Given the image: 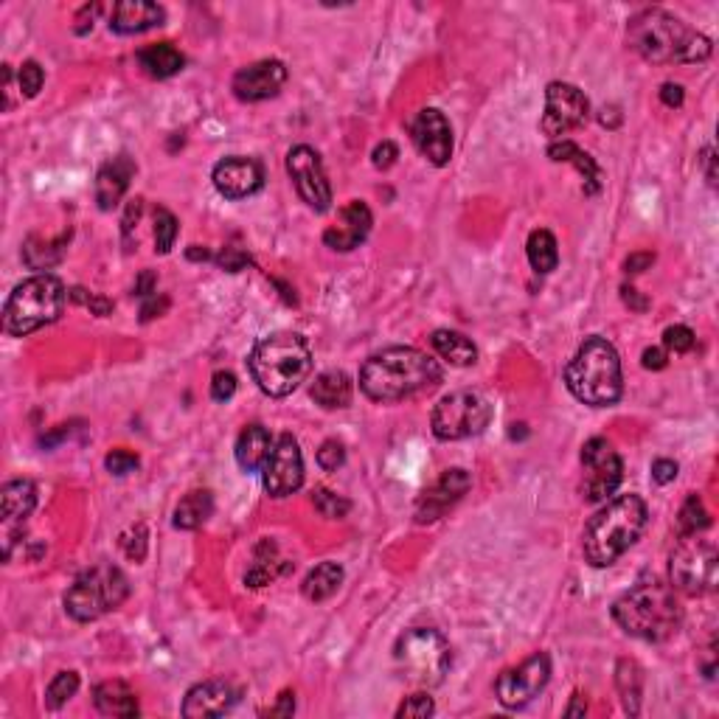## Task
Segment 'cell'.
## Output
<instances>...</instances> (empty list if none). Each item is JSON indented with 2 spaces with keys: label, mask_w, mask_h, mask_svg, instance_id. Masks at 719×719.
I'll return each instance as SVG.
<instances>
[{
  "label": "cell",
  "mask_w": 719,
  "mask_h": 719,
  "mask_svg": "<svg viewBox=\"0 0 719 719\" xmlns=\"http://www.w3.org/2000/svg\"><path fill=\"white\" fill-rule=\"evenodd\" d=\"M441 382L439 360L411 346H391L371 354L360 368V388L374 402H399V399L425 394Z\"/></svg>",
  "instance_id": "obj_1"
},
{
  "label": "cell",
  "mask_w": 719,
  "mask_h": 719,
  "mask_svg": "<svg viewBox=\"0 0 719 719\" xmlns=\"http://www.w3.org/2000/svg\"><path fill=\"white\" fill-rule=\"evenodd\" d=\"M627 43L635 54L655 65H697L711 57V40L663 9H644L630 17Z\"/></svg>",
  "instance_id": "obj_2"
},
{
  "label": "cell",
  "mask_w": 719,
  "mask_h": 719,
  "mask_svg": "<svg viewBox=\"0 0 719 719\" xmlns=\"http://www.w3.org/2000/svg\"><path fill=\"white\" fill-rule=\"evenodd\" d=\"M613 618L621 630L641 638L649 644H658L672 638L680 627V602H677V590L666 585L663 579H644L635 587H630L616 604H613Z\"/></svg>",
  "instance_id": "obj_3"
},
{
  "label": "cell",
  "mask_w": 719,
  "mask_h": 719,
  "mask_svg": "<svg viewBox=\"0 0 719 719\" xmlns=\"http://www.w3.org/2000/svg\"><path fill=\"white\" fill-rule=\"evenodd\" d=\"M646 503L638 495H618L607 500L599 512L590 517L585 529V548L587 562L593 568H610L621 554H627L632 545L641 540L646 529Z\"/></svg>",
  "instance_id": "obj_4"
},
{
  "label": "cell",
  "mask_w": 719,
  "mask_h": 719,
  "mask_svg": "<svg viewBox=\"0 0 719 719\" xmlns=\"http://www.w3.org/2000/svg\"><path fill=\"white\" fill-rule=\"evenodd\" d=\"M312 371L309 343L298 332H276L250 352V374L267 397H290Z\"/></svg>",
  "instance_id": "obj_5"
},
{
  "label": "cell",
  "mask_w": 719,
  "mask_h": 719,
  "mask_svg": "<svg viewBox=\"0 0 719 719\" xmlns=\"http://www.w3.org/2000/svg\"><path fill=\"white\" fill-rule=\"evenodd\" d=\"M565 385L573 397L590 408H610L621 399V360L613 343L587 338L565 368Z\"/></svg>",
  "instance_id": "obj_6"
},
{
  "label": "cell",
  "mask_w": 719,
  "mask_h": 719,
  "mask_svg": "<svg viewBox=\"0 0 719 719\" xmlns=\"http://www.w3.org/2000/svg\"><path fill=\"white\" fill-rule=\"evenodd\" d=\"M68 295L71 293L65 290L62 281L54 279V276H45V273L17 284L12 295L6 298V307H3L6 335L26 338L31 332L54 323L62 315Z\"/></svg>",
  "instance_id": "obj_7"
},
{
  "label": "cell",
  "mask_w": 719,
  "mask_h": 719,
  "mask_svg": "<svg viewBox=\"0 0 719 719\" xmlns=\"http://www.w3.org/2000/svg\"><path fill=\"white\" fill-rule=\"evenodd\" d=\"M394 663L408 683L433 689V686H441L444 675L450 672V644L439 630L413 627L397 638Z\"/></svg>",
  "instance_id": "obj_8"
},
{
  "label": "cell",
  "mask_w": 719,
  "mask_h": 719,
  "mask_svg": "<svg viewBox=\"0 0 719 719\" xmlns=\"http://www.w3.org/2000/svg\"><path fill=\"white\" fill-rule=\"evenodd\" d=\"M127 596H130L127 576L118 571L116 565L104 562L76 576L74 585L65 593V613L79 624H88L110 610H118L127 602Z\"/></svg>",
  "instance_id": "obj_9"
},
{
  "label": "cell",
  "mask_w": 719,
  "mask_h": 719,
  "mask_svg": "<svg viewBox=\"0 0 719 719\" xmlns=\"http://www.w3.org/2000/svg\"><path fill=\"white\" fill-rule=\"evenodd\" d=\"M717 548L708 540L680 537L669 557V585L686 596H705L717 590Z\"/></svg>",
  "instance_id": "obj_10"
},
{
  "label": "cell",
  "mask_w": 719,
  "mask_h": 719,
  "mask_svg": "<svg viewBox=\"0 0 719 719\" xmlns=\"http://www.w3.org/2000/svg\"><path fill=\"white\" fill-rule=\"evenodd\" d=\"M492 422V405L475 391H455L433 408L430 425L436 439L461 441L484 433Z\"/></svg>",
  "instance_id": "obj_11"
},
{
  "label": "cell",
  "mask_w": 719,
  "mask_h": 719,
  "mask_svg": "<svg viewBox=\"0 0 719 719\" xmlns=\"http://www.w3.org/2000/svg\"><path fill=\"white\" fill-rule=\"evenodd\" d=\"M582 495L587 503H604L616 495L624 481V464L618 458L616 447L602 436L585 441L582 447Z\"/></svg>",
  "instance_id": "obj_12"
},
{
  "label": "cell",
  "mask_w": 719,
  "mask_h": 719,
  "mask_svg": "<svg viewBox=\"0 0 719 719\" xmlns=\"http://www.w3.org/2000/svg\"><path fill=\"white\" fill-rule=\"evenodd\" d=\"M590 116V102L582 90L571 82H551L545 88V113L540 130L548 138H562L576 127H582Z\"/></svg>",
  "instance_id": "obj_13"
},
{
  "label": "cell",
  "mask_w": 719,
  "mask_h": 719,
  "mask_svg": "<svg viewBox=\"0 0 719 719\" xmlns=\"http://www.w3.org/2000/svg\"><path fill=\"white\" fill-rule=\"evenodd\" d=\"M548 680H551V661H548L545 652H537V655L526 658L520 666L506 669L498 677L495 691H498V700L503 708L517 711V708H526L548 686Z\"/></svg>",
  "instance_id": "obj_14"
},
{
  "label": "cell",
  "mask_w": 719,
  "mask_h": 719,
  "mask_svg": "<svg viewBox=\"0 0 719 719\" xmlns=\"http://www.w3.org/2000/svg\"><path fill=\"white\" fill-rule=\"evenodd\" d=\"M287 172L293 177L295 191L298 197L307 203L312 211H329L332 206V186H329V177L323 172L321 155L312 147H293L287 152Z\"/></svg>",
  "instance_id": "obj_15"
},
{
  "label": "cell",
  "mask_w": 719,
  "mask_h": 719,
  "mask_svg": "<svg viewBox=\"0 0 719 719\" xmlns=\"http://www.w3.org/2000/svg\"><path fill=\"white\" fill-rule=\"evenodd\" d=\"M262 484L270 498H287L304 484V455L290 433L279 436L273 444V453L262 467Z\"/></svg>",
  "instance_id": "obj_16"
},
{
  "label": "cell",
  "mask_w": 719,
  "mask_h": 719,
  "mask_svg": "<svg viewBox=\"0 0 719 719\" xmlns=\"http://www.w3.org/2000/svg\"><path fill=\"white\" fill-rule=\"evenodd\" d=\"M211 180H214V189L220 191L225 200H245L265 186V169L256 158L231 155L214 166Z\"/></svg>",
  "instance_id": "obj_17"
},
{
  "label": "cell",
  "mask_w": 719,
  "mask_h": 719,
  "mask_svg": "<svg viewBox=\"0 0 719 719\" xmlns=\"http://www.w3.org/2000/svg\"><path fill=\"white\" fill-rule=\"evenodd\" d=\"M413 147L419 149V155L427 158L433 166H444L453 155V130L450 121L444 118L441 110L427 107L419 116L413 118L411 124Z\"/></svg>",
  "instance_id": "obj_18"
},
{
  "label": "cell",
  "mask_w": 719,
  "mask_h": 719,
  "mask_svg": "<svg viewBox=\"0 0 719 719\" xmlns=\"http://www.w3.org/2000/svg\"><path fill=\"white\" fill-rule=\"evenodd\" d=\"M287 82V68L279 59H262V62H253L248 68L236 71L231 90L239 102H265L273 99Z\"/></svg>",
  "instance_id": "obj_19"
},
{
  "label": "cell",
  "mask_w": 719,
  "mask_h": 719,
  "mask_svg": "<svg viewBox=\"0 0 719 719\" xmlns=\"http://www.w3.org/2000/svg\"><path fill=\"white\" fill-rule=\"evenodd\" d=\"M472 478L467 470H447L436 484L425 489V495L416 503V523H436L439 517L453 509L458 500L470 492Z\"/></svg>",
  "instance_id": "obj_20"
},
{
  "label": "cell",
  "mask_w": 719,
  "mask_h": 719,
  "mask_svg": "<svg viewBox=\"0 0 719 719\" xmlns=\"http://www.w3.org/2000/svg\"><path fill=\"white\" fill-rule=\"evenodd\" d=\"M371 225H374V217H371V208L363 203V200H352L349 206L340 211L338 222L332 228H326L323 234V245L332 250H340V253H349L357 245L366 242V236L371 234Z\"/></svg>",
  "instance_id": "obj_21"
},
{
  "label": "cell",
  "mask_w": 719,
  "mask_h": 719,
  "mask_svg": "<svg viewBox=\"0 0 719 719\" xmlns=\"http://www.w3.org/2000/svg\"><path fill=\"white\" fill-rule=\"evenodd\" d=\"M239 703V691L225 683V680H206L189 689L186 700H183V717L189 719H208L228 714L234 705Z\"/></svg>",
  "instance_id": "obj_22"
},
{
  "label": "cell",
  "mask_w": 719,
  "mask_h": 719,
  "mask_svg": "<svg viewBox=\"0 0 719 719\" xmlns=\"http://www.w3.org/2000/svg\"><path fill=\"white\" fill-rule=\"evenodd\" d=\"M135 175V163L130 155H116L107 161L96 175V203L102 211H113L121 203V197L130 189V180Z\"/></svg>",
  "instance_id": "obj_23"
},
{
  "label": "cell",
  "mask_w": 719,
  "mask_h": 719,
  "mask_svg": "<svg viewBox=\"0 0 719 719\" xmlns=\"http://www.w3.org/2000/svg\"><path fill=\"white\" fill-rule=\"evenodd\" d=\"M166 20V12L158 3L149 0H118L110 15V29L116 34H141L155 29Z\"/></svg>",
  "instance_id": "obj_24"
},
{
  "label": "cell",
  "mask_w": 719,
  "mask_h": 719,
  "mask_svg": "<svg viewBox=\"0 0 719 719\" xmlns=\"http://www.w3.org/2000/svg\"><path fill=\"white\" fill-rule=\"evenodd\" d=\"M273 453V436L262 425H248L236 439V464L248 472H262L265 461Z\"/></svg>",
  "instance_id": "obj_25"
},
{
  "label": "cell",
  "mask_w": 719,
  "mask_h": 719,
  "mask_svg": "<svg viewBox=\"0 0 719 719\" xmlns=\"http://www.w3.org/2000/svg\"><path fill=\"white\" fill-rule=\"evenodd\" d=\"M37 506V486L26 481V478H17L9 481L0 489V514H3V523L6 526H15L23 523Z\"/></svg>",
  "instance_id": "obj_26"
},
{
  "label": "cell",
  "mask_w": 719,
  "mask_h": 719,
  "mask_svg": "<svg viewBox=\"0 0 719 719\" xmlns=\"http://www.w3.org/2000/svg\"><path fill=\"white\" fill-rule=\"evenodd\" d=\"M93 703L104 717H138V697L121 680H107L93 689Z\"/></svg>",
  "instance_id": "obj_27"
},
{
  "label": "cell",
  "mask_w": 719,
  "mask_h": 719,
  "mask_svg": "<svg viewBox=\"0 0 719 719\" xmlns=\"http://www.w3.org/2000/svg\"><path fill=\"white\" fill-rule=\"evenodd\" d=\"M312 399L326 411L349 408L352 402V380L346 371H323L312 382Z\"/></svg>",
  "instance_id": "obj_28"
},
{
  "label": "cell",
  "mask_w": 719,
  "mask_h": 719,
  "mask_svg": "<svg viewBox=\"0 0 719 719\" xmlns=\"http://www.w3.org/2000/svg\"><path fill=\"white\" fill-rule=\"evenodd\" d=\"M138 65L152 79H169L183 71L186 57L172 43H155L138 51Z\"/></svg>",
  "instance_id": "obj_29"
},
{
  "label": "cell",
  "mask_w": 719,
  "mask_h": 719,
  "mask_svg": "<svg viewBox=\"0 0 719 719\" xmlns=\"http://www.w3.org/2000/svg\"><path fill=\"white\" fill-rule=\"evenodd\" d=\"M548 158L557 163H571V166H576L579 175L585 177L587 194H596L599 186H602V169L596 166V161H593L587 152H582V149L576 147V144H571V141H557V144H551V147H548Z\"/></svg>",
  "instance_id": "obj_30"
},
{
  "label": "cell",
  "mask_w": 719,
  "mask_h": 719,
  "mask_svg": "<svg viewBox=\"0 0 719 719\" xmlns=\"http://www.w3.org/2000/svg\"><path fill=\"white\" fill-rule=\"evenodd\" d=\"M433 349L439 352L441 360H447L450 366H472L478 360V349L467 335L453 332V329H436L433 332Z\"/></svg>",
  "instance_id": "obj_31"
},
{
  "label": "cell",
  "mask_w": 719,
  "mask_h": 719,
  "mask_svg": "<svg viewBox=\"0 0 719 719\" xmlns=\"http://www.w3.org/2000/svg\"><path fill=\"white\" fill-rule=\"evenodd\" d=\"M343 585V568L338 562H321L307 573L301 593L309 602H326L338 593V587Z\"/></svg>",
  "instance_id": "obj_32"
},
{
  "label": "cell",
  "mask_w": 719,
  "mask_h": 719,
  "mask_svg": "<svg viewBox=\"0 0 719 719\" xmlns=\"http://www.w3.org/2000/svg\"><path fill=\"white\" fill-rule=\"evenodd\" d=\"M211 514H214V495L208 489H194L175 506V529H200Z\"/></svg>",
  "instance_id": "obj_33"
},
{
  "label": "cell",
  "mask_w": 719,
  "mask_h": 719,
  "mask_svg": "<svg viewBox=\"0 0 719 719\" xmlns=\"http://www.w3.org/2000/svg\"><path fill=\"white\" fill-rule=\"evenodd\" d=\"M616 686L618 694H621V703H624V711L630 717H638L641 714V694H644V672L641 666L630 658H621L616 666Z\"/></svg>",
  "instance_id": "obj_34"
},
{
  "label": "cell",
  "mask_w": 719,
  "mask_h": 719,
  "mask_svg": "<svg viewBox=\"0 0 719 719\" xmlns=\"http://www.w3.org/2000/svg\"><path fill=\"white\" fill-rule=\"evenodd\" d=\"M71 239V231L62 234L59 239H40V236H29L26 245H23V262L31 267V270H48L62 262L65 256V245Z\"/></svg>",
  "instance_id": "obj_35"
},
{
  "label": "cell",
  "mask_w": 719,
  "mask_h": 719,
  "mask_svg": "<svg viewBox=\"0 0 719 719\" xmlns=\"http://www.w3.org/2000/svg\"><path fill=\"white\" fill-rule=\"evenodd\" d=\"M526 253H529V262L534 267V273L540 276H548L551 270H557L559 265V250H557V239L551 231H531L529 242H526Z\"/></svg>",
  "instance_id": "obj_36"
},
{
  "label": "cell",
  "mask_w": 719,
  "mask_h": 719,
  "mask_svg": "<svg viewBox=\"0 0 719 719\" xmlns=\"http://www.w3.org/2000/svg\"><path fill=\"white\" fill-rule=\"evenodd\" d=\"M279 548L276 543H270V540H262L259 548H256V557H253V568L245 573V585L248 587H265L270 585L273 579H276V573H279Z\"/></svg>",
  "instance_id": "obj_37"
},
{
  "label": "cell",
  "mask_w": 719,
  "mask_h": 719,
  "mask_svg": "<svg viewBox=\"0 0 719 719\" xmlns=\"http://www.w3.org/2000/svg\"><path fill=\"white\" fill-rule=\"evenodd\" d=\"M711 526V514L703 506L700 495H689L683 509L677 514V529H680V537H694V534H703L705 529Z\"/></svg>",
  "instance_id": "obj_38"
},
{
  "label": "cell",
  "mask_w": 719,
  "mask_h": 719,
  "mask_svg": "<svg viewBox=\"0 0 719 719\" xmlns=\"http://www.w3.org/2000/svg\"><path fill=\"white\" fill-rule=\"evenodd\" d=\"M76 691H79V675H76V672H59V675L48 683V689H45V705L57 711V708H62V705L74 697Z\"/></svg>",
  "instance_id": "obj_39"
},
{
  "label": "cell",
  "mask_w": 719,
  "mask_h": 719,
  "mask_svg": "<svg viewBox=\"0 0 719 719\" xmlns=\"http://www.w3.org/2000/svg\"><path fill=\"white\" fill-rule=\"evenodd\" d=\"M312 503H315V509H318L326 520H343V517L349 514V509H352L349 500L335 495V492L326 489V486H318V489L312 492Z\"/></svg>",
  "instance_id": "obj_40"
},
{
  "label": "cell",
  "mask_w": 719,
  "mask_h": 719,
  "mask_svg": "<svg viewBox=\"0 0 719 719\" xmlns=\"http://www.w3.org/2000/svg\"><path fill=\"white\" fill-rule=\"evenodd\" d=\"M175 239H177V220L172 211H166V208H158L155 211V250L166 256L169 250L175 248Z\"/></svg>",
  "instance_id": "obj_41"
},
{
  "label": "cell",
  "mask_w": 719,
  "mask_h": 719,
  "mask_svg": "<svg viewBox=\"0 0 719 719\" xmlns=\"http://www.w3.org/2000/svg\"><path fill=\"white\" fill-rule=\"evenodd\" d=\"M43 82H45V74L43 68H40V62H34V59H26L23 65H20V71H17V85H20V96H26V99H34L40 90H43Z\"/></svg>",
  "instance_id": "obj_42"
},
{
  "label": "cell",
  "mask_w": 719,
  "mask_h": 719,
  "mask_svg": "<svg viewBox=\"0 0 719 719\" xmlns=\"http://www.w3.org/2000/svg\"><path fill=\"white\" fill-rule=\"evenodd\" d=\"M694 343H697L694 332H691L689 326H683V323H677V326H669V329L663 332V346H666L669 352L686 354V352H691V349H694Z\"/></svg>",
  "instance_id": "obj_43"
},
{
  "label": "cell",
  "mask_w": 719,
  "mask_h": 719,
  "mask_svg": "<svg viewBox=\"0 0 719 719\" xmlns=\"http://www.w3.org/2000/svg\"><path fill=\"white\" fill-rule=\"evenodd\" d=\"M318 464L326 472H338L346 464V447L338 439H326L318 450Z\"/></svg>",
  "instance_id": "obj_44"
},
{
  "label": "cell",
  "mask_w": 719,
  "mask_h": 719,
  "mask_svg": "<svg viewBox=\"0 0 719 719\" xmlns=\"http://www.w3.org/2000/svg\"><path fill=\"white\" fill-rule=\"evenodd\" d=\"M433 711H436V705L433 700L427 697V694H413L408 697L405 703L397 708V717L399 719H425V717H433Z\"/></svg>",
  "instance_id": "obj_45"
},
{
  "label": "cell",
  "mask_w": 719,
  "mask_h": 719,
  "mask_svg": "<svg viewBox=\"0 0 719 719\" xmlns=\"http://www.w3.org/2000/svg\"><path fill=\"white\" fill-rule=\"evenodd\" d=\"M138 464H141V458L130 450H113V453L104 458V467L107 472H113L118 478H124V475H130V472L138 470Z\"/></svg>",
  "instance_id": "obj_46"
},
{
  "label": "cell",
  "mask_w": 719,
  "mask_h": 719,
  "mask_svg": "<svg viewBox=\"0 0 719 719\" xmlns=\"http://www.w3.org/2000/svg\"><path fill=\"white\" fill-rule=\"evenodd\" d=\"M236 394V377L231 371H217L211 377V399L214 402H228Z\"/></svg>",
  "instance_id": "obj_47"
},
{
  "label": "cell",
  "mask_w": 719,
  "mask_h": 719,
  "mask_svg": "<svg viewBox=\"0 0 719 719\" xmlns=\"http://www.w3.org/2000/svg\"><path fill=\"white\" fill-rule=\"evenodd\" d=\"M124 554L133 559V562H141L147 557V529L144 526H135L127 537H124Z\"/></svg>",
  "instance_id": "obj_48"
},
{
  "label": "cell",
  "mask_w": 719,
  "mask_h": 719,
  "mask_svg": "<svg viewBox=\"0 0 719 719\" xmlns=\"http://www.w3.org/2000/svg\"><path fill=\"white\" fill-rule=\"evenodd\" d=\"M217 265L222 270H228V273H239V270H245L250 265V256L242 248H225L217 256Z\"/></svg>",
  "instance_id": "obj_49"
},
{
  "label": "cell",
  "mask_w": 719,
  "mask_h": 719,
  "mask_svg": "<svg viewBox=\"0 0 719 719\" xmlns=\"http://www.w3.org/2000/svg\"><path fill=\"white\" fill-rule=\"evenodd\" d=\"M71 298H74L76 304H85L88 309H93L96 315H110L113 312V304L107 301V298H102V295H90L85 293L82 287H76V290H71Z\"/></svg>",
  "instance_id": "obj_50"
},
{
  "label": "cell",
  "mask_w": 719,
  "mask_h": 719,
  "mask_svg": "<svg viewBox=\"0 0 719 719\" xmlns=\"http://www.w3.org/2000/svg\"><path fill=\"white\" fill-rule=\"evenodd\" d=\"M397 158L399 149L397 144H391V141H382V144H377L374 152H371V163H374L377 169H391V166L397 163Z\"/></svg>",
  "instance_id": "obj_51"
},
{
  "label": "cell",
  "mask_w": 719,
  "mask_h": 719,
  "mask_svg": "<svg viewBox=\"0 0 719 719\" xmlns=\"http://www.w3.org/2000/svg\"><path fill=\"white\" fill-rule=\"evenodd\" d=\"M675 478H677V464L672 458H658V461L652 464V481H655V484L666 486L672 484Z\"/></svg>",
  "instance_id": "obj_52"
},
{
  "label": "cell",
  "mask_w": 719,
  "mask_h": 719,
  "mask_svg": "<svg viewBox=\"0 0 719 719\" xmlns=\"http://www.w3.org/2000/svg\"><path fill=\"white\" fill-rule=\"evenodd\" d=\"M652 265H655V253H632V256H627V262H624V270L635 276V273L649 270Z\"/></svg>",
  "instance_id": "obj_53"
},
{
  "label": "cell",
  "mask_w": 719,
  "mask_h": 719,
  "mask_svg": "<svg viewBox=\"0 0 719 719\" xmlns=\"http://www.w3.org/2000/svg\"><path fill=\"white\" fill-rule=\"evenodd\" d=\"M293 711H295V694L293 691H281L279 703L273 705L267 714H270V717H293Z\"/></svg>",
  "instance_id": "obj_54"
},
{
  "label": "cell",
  "mask_w": 719,
  "mask_h": 719,
  "mask_svg": "<svg viewBox=\"0 0 719 719\" xmlns=\"http://www.w3.org/2000/svg\"><path fill=\"white\" fill-rule=\"evenodd\" d=\"M166 307H169V298H161V301H158V295H149L147 304H144V309H141V318H144V321H152V318H155V315H161Z\"/></svg>",
  "instance_id": "obj_55"
},
{
  "label": "cell",
  "mask_w": 719,
  "mask_h": 719,
  "mask_svg": "<svg viewBox=\"0 0 719 719\" xmlns=\"http://www.w3.org/2000/svg\"><path fill=\"white\" fill-rule=\"evenodd\" d=\"M621 298H624V304H627L630 309H635V312H644V309L649 307V301H646V298H641L635 287H621Z\"/></svg>",
  "instance_id": "obj_56"
},
{
  "label": "cell",
  "mask_w": 719,
  "mask_h": 719,
  "mask_svg": "<svg viewBox=\"0 0 719 719\" xmlns=\"http://www.w3.org/2000/svg\"><path fill=\"white\" fill-rule=\"evenodd\" d=\"M666 352L663 349H646L644 352V368H649V371H661V368H666Z\"/></svg>",
  "instance_id": "obj_57"
},
{
  "label": "cell",
  "mask_w": 719,
  "mask_h": 719,
  "mask_svg": "<svg viewBox=\"0 0 719 719\" xmlns=\"http://www.w3.org/2000/svg\"><path fill=\"white\" fill-rule=\"evenodd\" d=\"M661 99L666 107H680V104H683V88L669 82V85H663L661 88Z\"/></svg>",
  "instance_id": "obj_58"
},
{
  "label": "cell",
  "mask_w": 719,
  "mask_h": 719,
  "mask_svg": "<svg viewBox=\"0 0 719 719\" xmlns=\"http://www.w3.org/2000/svg\"><path fill=\"white\" fill-rule=\"evenodd\" d=\"M96 15H99V3H93V6H85L82 12H79V17H76V23H82L79 26V34H85L88 29H93V20H96Z\"/></svg>",
  "instance_id": "obj_59"
},
{
  "label": "cell",
  "mask_w": 719,
  "mask_h": 719,
  "mask_svg": "<svg viewBox=\"0 0 719 719\" xmlns=\"http://www.w3.org/2000/svg\"><path fill=\"white\" fill-rule=\"evenodd\" d=\"M135 295H141V298H149V295H155V273H141V279L135 281Z\"/></svg>",
  "instance_id": "obj_60"
},
{
  "label": "cell",
  "mask_w": 719,
  "mask_h": 719,
  "mask_svg": "<svg viewBox=\"0 0 719 719\" xmlns=\"http://www.w3.org/2000/svg\"><path fill=\"white\" fill-rule=\"evenodd\" d=\"M599 121H602L604 127L616 130L618 124H621V110H618L616 104H610V107H602V113H599Z\"/></svg>",
  "instance_id": "obj_61"
},
{
  "label": "cell",
  "mask_w": 719,
  "mask_h": 719,
  "mask_svg": "<svg viewBox=\"0 0 719 719\" xmlns=\"http://www.w3.org/2000/svg\"><path fill=\"white\" fill-rule=\"evenodd\" d=\"M141 217V200H133L130 208H127V217H124V236H127V242H130V231H133V222H138Z\"/></svg>",
  "instance_id": "obj_62"
},
{
  "label": "cell",
  "mask_w": 719,
  "mask_h": 719,
  "mask_svg": "<svg viewBox=\"0 0 719 719\" xmlns=\"http://www.w3.org/2000/svg\"><path fill=\"white\" fill-rule=\"evenodd\" d=\"M703 163H705V177H708V183H711V186H717V172H714V149L711 147L703 152Z\"/></svg>",
  "instance_id": "obj_63"
},
{
  "label": "cell",
  "mask_w": 719,
  "mask_h": 719,
  "mask_svg": "<svg viewBox=\"0 0 719 719\" xmlns=\"http://www.w3.org/2000/svg\"><path fill=\"white\" fill-rule=\"evenodd\" d=\"M186 256H189L191 262H208V259H211V253H208L206 248H200V245H191V248L186 250Z\"/></svg>",
  "instance_id": "obj_64"
}]
</instances>
